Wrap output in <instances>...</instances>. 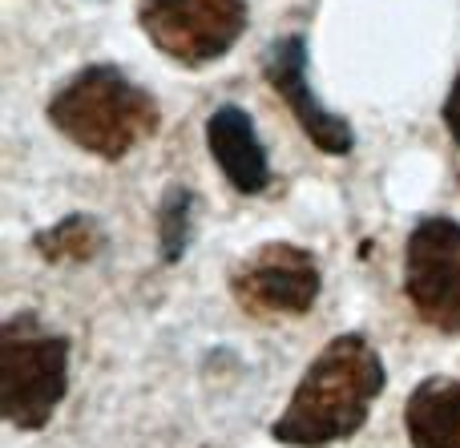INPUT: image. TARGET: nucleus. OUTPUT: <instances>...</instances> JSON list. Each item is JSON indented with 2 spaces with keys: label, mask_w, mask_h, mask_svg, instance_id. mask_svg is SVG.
I'll return each mask as SVG.
<instances>
[{
  "label": "nucleus",
  "mask_w": 460,
  "mask_h": 448,
  "mask_svg": "<svg viewBox=\"0 0 460 448\" xmlns=\"http://www.w3.org/2000/svg\"><path fill=\"white\" fill-rule=\"evenodd\" d=\"M404 299L440 336H460V223L429 215L404 247Z\"/></svg>",
  "instance_id": "nucleus-4"
},
{
  "label": "nucleus",
  "mask_w": 460,
  "mask_h": 448,
  "mask_svg": "<svg viewBox=\"0 0 460 448\" xmlns=\"http://www.w3.org/2000/svg\"><path fill=\"white\" fill-rule=\"evenodd\" d=\"M37 250L49 259V263H61V259H89L93 250H102V226L93 223L89 215H69L65 223L49 226L45 234L37 239Z\"/></svg>",
  "instance_id": "nucleus-10"
},
{
  "label": "nucleus",
  "mask_w": 460,
  "mask_h": 448,
  "mask_svg": "<svg viewBox=\"0 0 460 448\" xmlns=\"http://www.w3.org/2000/svg\"><path fill=\"white\" fill-rule=\"evenodd\" d=\"M267 81L287 101V110L299 118L303 134L311 137L315 150H323V154H348L351 150L356 134H351L348 118L327 110L307 81V40H303L299 32L279 37L275 45L267 48Z\"/></svg>",
  "instance_id": "nucleus-7"
},
{
  "label": "nucleus",
  "mask_w": 460,
  "mask_h": 448,
  "mask_svg": "<svg viewBox=\"0 0 460 448\" xmlns=\"http://www.w3.org/2000/svg\"><path fill=\"white\" fill-rule=\"evenodd\" d=\"M190 210H194V194L174 186V190L162 198L158 206V247L166 263H178L186 255V242H190Z\"/></svg>",
  "instance_id": "nucleus-11"
},
{
  "label": "nucleus",
  "mask_w": 460,
  "mask_h": 448,
  "mask_svg": "<svg viewBox=\"0 0 460 448\" xmlns=\"http://www.w3.org/2000/svg\"><path fill=\"white\" fill-rule=\"evenodd\" d=\"M49 121L85 154L118 162L158 134L162 110L118 65H85L53 93Z\"/></svg>",
  "instance_id": "nucleus-2"
},
{
  "label": "nucleus",
  "mask_w": 460,
  "mask_h": 448,
  "mask_svg": "<svg viewBox=\"0 0 460 448\" xmlns=\"http://www.w3.org/2000/svg\"><path fill=\"white\" fill-rule=\"evenodd\" d=\"M230 291L246 315H307L323 291V275L307 247L262 242L238 263Z\"/></svg>",
  "instance_id": "nucleus-6"
},
{
  "label": "nucleus",
  "mask_w": 460,
  "mask_h": 448,
  "mask_svg": "<svg viewBox=\"0 0 460 448\" xmlns=\"http://www.w3.org/2000/svg\"><path fill=\"white\" fill-rule=\"evenodd\" d=\"M445 126H448V134H453V142L460 145V73H456V81H453V89H448V97H445Z\"/></svg>",
  "instance_id": "nucleus-12"
},
{
  "label": "nucleus",
  "mask_w": 460,
  "mask_h": 448,
  "mask_svg": "<svg viewBox=\"0 0 460 448\" xmlns=\"http://www.w3.org/2000/svg\"><path fill=\"white\" fill-rule=\"evenodd\" d=\"M142 32L178 65H210L238 45L246 29V0H142Z\"/></svg>",
  "instance_id": "nucleus-5"
},
{
  "label": "nucleus",
  "mask_w": 460,
  "mask_h": 448,
  "mask_svg": "<svg viewBox=\"0 0 460 448\" xmlns=\"http://www.w3.org/2000/svg\"><path fill=\"white\" fill-rule=\"evenodd\" d=\"M384 384L388 368L380 352L356 331L335 336L303 372L287 408L270 425V436L287 448H327L351 441L367 425Z\"/></svg>",
  "instance_id": "nucleus-1"
},
{
  "label": "nucleus",
  "mask_w": 460,
  "mask_h": 448,
  "mask_svg": "<svg viewBox=\"0 0 460 448\" xmlns=\"http://www.w3.org/2000/svg\"><path fill=\"white\" fill-rule=\"evenodd\" d=\"M207 142L215 154L218 170L226 174V182L238 194H262L270 186V162L267 150L259 142V129H254L251 113L243 105H223V110L210 113L207 121Z\"/></svg>",
  "instance_id": "nucleus-8"
},
{
  "label": "nucleus",
  "mask_w": 460,
  "mask_h": 448,
  "mask_svg": "<svg viewBox=\"0 0 460 448\" xmlns=\"http://www.w3.org/2000/svg\"><path fill=\"white\" fill-rule=\"evenodd\" d=\"M404 433L412 448H460V380L429 376L404 400Z\"/></svg>",
  "instance_id": "nucleus-9"
},
{
  "label": "nucleus",
  "mask_w": 460,
  "mask_h": 448,
  "mask_svg": "<svg viewBox=\"0 0 460 448\" xmlns=\"http://www.w3.org/2000/svg\"><path fill=\"white\" fill-rule=\"evenodd\" d=\"M69 392V339L40 331L37 315L0 328V412L21 433H40Z\"/></svg>",
  "instance_id": "nucleus-3"
}]
</instances>
